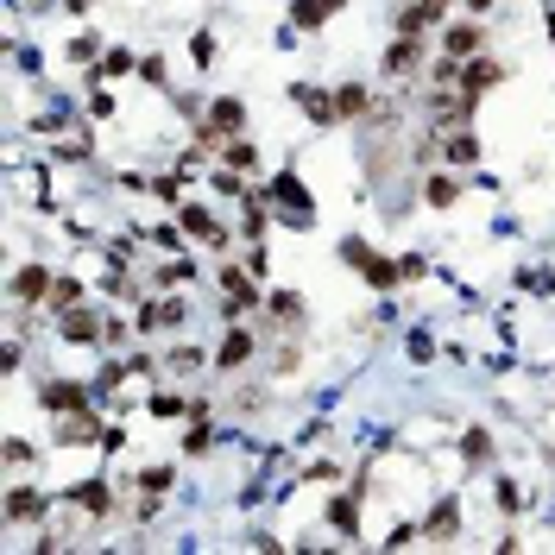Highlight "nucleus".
Wrapping results in <instances>:
<instances>
[{
	"label": "nucleus",
	"instance_id": "25",
	"mask_svg": "<svg viewBox=\"0 0 555 555\" xmlns=\"http://www.w3.org/2000/svg\"><path fill=\"white\" fill-rule=\"evenodd\" d=\"M69 57H76V63H95L101 51H95V38H76V44H69Z\"/></svg>",
	"mask_w": 555,
	"mask_h": 555
},
{
	"label": "nucleus",
	"instance_id": "5",
	"mask_svg": "<svg viewBox=\"0 0 555 555\" xmlns=\"http://www.w3.org/2000/svg\"><path fill=\"white\" fill-rule=\"evenodd\" d=\"M44 291H51V265H20L13 271V297L20 303H38Z\"/></svg>",
	"mask_w": 555,
	"mask_h": 555
},
{
	"label": "nucleus",
	"instance_id": "18",
	"mask_svg": "<svg viewBox=\"0 0 555 555\" xmlns=\"http://www.w3.org/2000/svg\"><path fill=\"white\" fill-rule=\"evenodd\" d=\"M454 524H461V505H454V499H442V505H436V518H430V536H454Z\"/></svg>",
	"mask_w": 555,
	"mask_h": 555
},
{
	"label": "nucleus",
	"instance_id": "21",
	"mask_svg": "<svg viewBox=\"0 0 555 555\" xmlns=\"http://www.w3.org/2000/svg\"><path fill=\"white\" fill-rule=\"evenodd\" d=\"M479 44V26H448V57H467Z\"/></svg>",
	"mask_w": 555,
	"mask_h": 555
},
{
	"label": "nucleus",
	"instance_id": "14",
	"mask_svg": "<svg viewBox=\"0 0 555 555\" xmlns=\"http://www.w3.org/2000/svg\"><path fill=\"white\" fill-rule=\"evenodd\" d=\"M69 499H76V505H83V511H89L95 524L108 518V486H95V479H89V486H76V493H69Z\"/></svg>",
	"mask_w": 555,
	"mask_h": 555
},
{
	"label": "nucleus",
	"instance_id": "29",
	"mask_svg": "<svg viewBox=\"0 0 555 555\" xmlns=\"http://www.w3.org/2000/svg\"><path fill=\"white\" fill-rule=\"evenodd\" d=\"M38 7H51V0H38Z\"/></svg>",
	"mask_w": 555,
	"mask_h": 555
},
{
	"label": "nucleus",
	"instance_id": "27",
	"mask_svg": "<svg viewBox=\"0 0 555 555\" xmlns=\"http://www.w3.org/2000/svg\"><path fill=\"white\" fill-rule=\"evenodd\" d=\"M63 7H69V13H89V7H95V0H63Z\"/></svg>",
	"mask_w": 555,
	"mask_h": 555
},
{
	"label": "nucleus",
	"instance_id": "12",
	"mask_svg": "<svg viewBox=\"0 0 555 555\" xmlns=\"http://www.w3.org/2000/svg\"><path fill=\"white\" fill-rule=\"evenodd\" d=\"M334 114H341V120H360V114H366V89H360V83H341V89H334Z\"/></svg>",
	"mask_w": 555,
	"mask_h": 555
},
{
	"label": "nucleus",
	"instance_id": "16",
	"mask_svg": "<svg viewBox=\"0 0 555 555\" xmlns=\"http://www.w3.org/2000/svg\"><path fill=\"white\" fill-rule=\"evenodd\" d=\"M461 454H467V467H486V461H493V436H486V430H467Z\"/></svg>",
	"mask_w": 555,
	"mask_h": 555
},
{
	"label": "nucleus",
	"instance_id": "2",
	"mask_svg": "<svg viewBox=\"0 0 555 555\" xmlns=\"http://www.w3.org/2000/svg\"><path fill=\"white\" fill-rule=\"evenodd\" d=\"M423 63V44H416V32H398L385 44V76H410V69Z\"/></svg>",
	"mask_w": 555,
	"mask_h": 555
},
{
	"label": "nucleus",
	"instance_id": "24",
	"mask_svg": "<svg viewBox=\"0 0 555 555\" xmlns=\"http://www.w3.org/2000/svg\"><path fill=\"white\" fill-rule=\"evenodd\" d=\"M328 518H334V530H347V536H354V524H360V518H354V499H334Z\"/></svg>",
	"mask_w": 555,
	"mask_h": 555
},
{
	"label": "nucleus",
	"instance_id": "6",
	"mask_svg": "<svg viewBox=\"0 0 555 555\" xmlns=\"http://www.w3.org/2000/svg\"><path fill=\"white\" fill-rule=\"evenodd\" d=\"M505 76V69H499V57H473L467 69H461V83H467V95H479V89H493Z\"/></svg>",
	"mask_w": 555,
	"mask_h": 555
},
{
	"label": "nucleus",
	"instance_id": "10",
	"mask_svg": "<svg viewBox=\"0 0 555 555\" xmlns=\"http://www.w3.org/2000/svg\"><path fill=\"white\" fill-rule=\"evenodd\" d=\"M44 410H89L83 385H44Z\"/></svg>",
	"mask_w": 555,
	"mask_h": 555
},
{
	"label": "nucleus",
	"instance_id": "9",
	"mask_svg": "<svg viewBox=\"0 0 555 555\" xmlns=\"http://www.w3.org/2000/svg\"><path fill=\"white\" fill-rule=\"evenodd\" d=\"M246 360H253V334H240V328H234V334L221 341V360H215V366H228V373H240Z\"/></svg>",
	"mask_w": 555,
	"mask_h": 555
},
{
	"label": "nucleus",
	"instance_id": "4",
	"mask_svg": "<svg viewBox=\"0 0 555 555\" xmlns=\"http://www.w3.org/2000/svg\"><path fill=\"white\" fill-rule=\"evenodd\" d=\"M436 20H448V0H410V7L398 13V32H423Z\"/></svg>",
	"mask_w": 555,
	"mask_h": 555
},
{
	"label": "nucleus",
	"instance_id": "20",
	"mask_svg": "<svg viewBox=\"0 0 555 555\" xmlns=\"http://www.w3.org/2000/svg\"><path fill=\"white\" fill-rule=\"evenodd\" d=\"M228 171H246V177L259 171V152L246 146V139H234V146H228Z\"/></svg>",
	"mask_w": 555,
	"mask_h": 555
},
{
	"label": "nucleus",
	"instance_id": "3",
	"mask_svg": "<svg viewBox=\"0 0 555 555\" xmlns=\"http://www.w3.org/2000/svg\"><path fill=\"white\" fill-rule=\"evenodd\" d=\"M334 7H347V0H291V26L297 32H316L334 20Z\"/></svg>",
	"mask_w": 555,
	"mask_h": 555
},
{
	"label": "nucleus",
	"instance_id": "17",
	"mask_svg": "<svg viewBox=\"0 0 555 555\" xmlns=\"http://www.w3.org/2000/svg\"><path fill=\"white\" fill-rule=\"evenodd\" d=\"M183 228H189L196 240H208V246H221V228H215V221H208V215H202V208H183Z\"/></svg>",
	"mask_w": 555,
	"mask_h": 555
},
{
	"label": "nucleus",
	"instance_id": "15",
	"mask_svg": "<svg viewBox=\"0 0 555 555\" xmlns=\"http://www.w3.org/2000/svg\"><path fill=\"white\" fill-rule=\"evenodd\" d=\"M265 310H271L278 322H297V316H303V297H297V291H271V297H265Z\"/></svg>",
	"mask_w": 555,
	"mask_h": 555
},
{
	"label": "nucleus",
	"instance_id": "22",
	"mask_svg": "<svg viewBox=\"0 0 555 555\" xmlns=\"http://www.w3.org/2000/svg\"><path fill=\"white\" fill-rule=\"evenodd\" d=\"M423 196H430V208H448V202L461 196V183H454V177H430V189H423Z\"/></svg>",
	"mask_w": 555,
	"mask_h": 555
},
{
	"label": "nucleus",
	"instance_id": "7",
	"mask_svg": "<svg viewBox=\"0 0 555 555\" xmlns=\"http://www.w3.org/2000/svg\"><path fill=\"white\" fill-rule=\"evenodd\" d=\"M7 518H13V524H38V518H44V493H32V486H20V493L7 499Z\"/></svg>",
	"mask_w": 555,
	"mask_h": 555
},
{
	"label": "nucleus",
	"instance_id": "13",
	"mask_svg": "<svg viewBox=\"0 0 555 555\" xmlns=\"http://www.w3.org/2000/svg\"><path fill=\"white\" fill-rule=\"evenodd\" d=\"M240 120H246V108H240L234 95H221L215 114H208V126H215V133H240Z\"/></svg>",
	"mask_w": 555,
	"mask_h": 555
},
{
	"label": "nucleus",
	"instance_id": "28",
	"mask_svg": "<svg viewBox=\"0 0 555 555\" xmlns=\"http://www.w3.org/2000/svg\"><path fill=\"white\" fill-rule=\"evenodd\" d=\"M467 13H493V0H467Z\"/></svg>",
	"mask_w": 555,
	"mask_h": 555
},
{
	"label": "nucleus",
	"instance_id": "8",
	"mask_svg": "<svg viewBox=\"0 0 555 555\" xmlns=\"http://www.w3.org/2000/svg\"><path fill=\"white\" fill-rule=\"evenodd\" d=\"M101 334V316L89 310H63V341H95Z\"/></svg>",
	"mask_w": 555,
	"mask_h": 555
},
{
	"label": "nucleus",
	"instance_id": "19",
	"mask_svg": "<svg viewBox=\"0 0 555 555\" xmlns=\"http://www.w3.org/2000/svg\"><path fill=\"white\" fill-rule=\"evenodd\" d=\"M473 158H479V139L473 133H454L448 139V165H473Z\"/></svg>",
	"mask_w": 555,
	"mask_h": 555
},
{
	"label": "nucleus",
	"instance_id": "23",
	"mask_svg": "<svg viewBox=\"0 0 555 555\" xmlns=\"http://www.w3.org/2000/svg\"><path fill=\"white\" fill-rule=\"evenodd\" d=\"M76 297H83V285H76V278H63V285H51V303H57V310H76Z\"/></svg>",
	"mask_w": 555,
	"mask_h": 555
},
{
	"label": "nucleus",
	"instance_id": "11",
	"mask_svg": "<svg viewBox=\"0 0 555 555\" xmlns=\"http://www.w3.org/2000/svg\"><path fill=\"white\" fill-rule=\"evenodd\" d=\"M297 101H303V114H310L316 126H328V120H341V114H334V95H322V89H297Z\"/></svg>",
	"mask_w": 555,
	"mask_h": 555
},
{
	"label": "nucleus",
	"instance_id": "26",
	"mask_svg": "<svg viewBox=\"0 0 555 555\" xmlns=\"http://www.w3.org/2000/svg\"><path fill=\"white\" fill-rule=\"evenodd\" d=\"M7 467H32V448L26 442H7Z\"/></svg>",
	"mask_w": 555,
	"mask_h": 555
},
{
	"label": "nucleus",
	"instance_id": "1",
	"mask_svg": "<svg viewBox=\"0 0 555 555\" xmlns=\"http://www.w3.org/2000/svg\"><path fill=\"white\" fill-rule=\"evenodd\" d=\"M271 196H278V215H285V221H297V228H310V221H316V208H310V189H303L291 171L271 183Z\"/></svg>",
	"mask_w": 555,
	"mask_h": 555
}]
</instances>
